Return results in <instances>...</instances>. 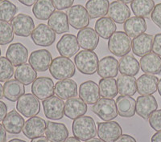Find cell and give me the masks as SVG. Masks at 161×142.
Instances as JSON below:
<instances>
[{"label":"cell","instance_id":"cell-57","mask_svg":"<svg viewBox=\"0 0 161 142\" xmlns=\"http://www.w3.org/2000/svg\"><path fill=\"white\" fill-rule=\"evenodd\" d=\"M8 142H27L24 140H21V139H19V138H14L12 140H9Z\"/></svg>","mask_w":161,"mask_h":142},{"label":"cell","instance_id":"cell-20","mask_svg":"<svg viewBox=\"0 0 161 142\" xmlns=\"http://www.w3.org/2000/svg\"><path fill=\"white\" fill-rule=\"evenodd\" d=\"M119 72V64L113 56H106L98 63L97 73L102 78H114Z\"/></svg>","mask_w":161,"mask_h":142},{"label":"cell","instance_id":"cell-25","mask_svg":"<svg viewBox=\"0 0 161 142\" xmlns=\"http://www.w3.org/2000/svg\"><path fill=\"white\" fill-rule=\"evenodd\" d=\"M77 83L72 79L60 80L55 84V94L61 100H69L77 96Z\"/></svg>","mask_w":161,"mask_h":142},{"label":"cell","instance_id":"cell-45","mask_svg":"<svg viewBox=\"0 0 161 142\" xmlns=\"http://www.w3.org/2000/svg\"><path fill=\"white\" fill-rule=\"evenodd\" d=\"M151 18H152V22L157 27L161 28V3L155 6L153 11L151 14Z\"/></svg>","mask_w":161,"mask_h":142},{"label":"cell","instance_id":"cell-8","mask_svg":"<svg viewBox=\"0 0 161 142\" xmlns=\"http://www.w3.org/2000/svg\"><path fill=\"white\" fill-rule=\"evenodd\" d=\"M97 133L98 138L104 142H114L123 135V129L116 121L97 123Z\"/></svg>","mask_w":161,"mask_h":142},{"label":"cell","instance_id":"cell-12","mask_svg":"<svg viewBox=\"0 0 161 142\" xmlns=\"http://www.w3.org/2000/svg\"><path fill=\"white\" fill-rule=\"evenodd\" d=\"M33 43L40 47H50L56 40V33L44 24L36 27L31 35Z\"/></svg>","mask_w":161,"mask_h":142},{"label":"cell","instance_id":"cell-27","mask_svg":"<svg viewBox=\"0 0 161 142\" xmlns=\"http://www.w3.org/2000/svg\"><path fill=\"white\" fill-rule=\"evenodd\" d=\"M107 15L115 23L123 24L130 17V10L126 4L119 1H114L110 3Z\"/></svg>","mask_w":161,"mask_h":142},{"label":"cell","instance_id":"cell-50","mask_svg":"<svg viewBox=\"0 0 161 142\" xmlns=\"http://www.w3.org/2000/svg\"><path fill=\"white\" fill-rule=\"evenodd\" d=\"M0 142H7V131L3 124H0Z\"/></svg>","mask_w":161,"mask_h":142},{"label":"cell","instance_id":"cell-52","mask_svg":"<svg viewBox=\"0 0 161 142\" xmlns=\"http://www.w3.org/2000/svg\"><path fill=\"white\" fill-rule=\"evenodd\" d=\"M152 142H161V132H157L152 136Z\"/></svg>","mask_w":161,"mask_h":142},{"label":"cell","instance_id":"cell-22","mask_svg":"<svg viewBox=\"0 0 161 142\" xmlns=\"http://www.w3.org/2000/svg\"><path fill=\"white\" fill-rule=\"evenodd\" d=\"M24 117L16 110L13 109L7 114L3 120V125L6 131L10 134H19L23 131L24 125Z\"/></svg>","mask_w":161,"mask_h":142},{"label":"cell","instance_id":"cell-35","mask_svg":"<svg viewBox=\"0 0 161 142\" xmlns=\"http://www.w3.org/2000/svg\"><path fill=\"white\" fill-rule=\"evenodd\" d=\"M115 22L110 17H102L95 23V31L104 39H109L116 31Z\"/></svg>","mask_w":161,"mask_h":142},{"label":"cell","instance_id":"cell-46","mask_svg":"<svg viewBox=\"0 0 161 142\" xmlns=\"http://www.w3.org/2000/svg\"><path fill=\"white\" fill-rule=\"evenodd\" d=\"M58 11H62L66 10L73 7V4L74 3V0H52Z\"/></svg>","mask_w":161,"mask_h":142},{"label":"cell","instance_id":"cell-10","mask_svg":"<svg viewBox=\"0 0 161 142\" xmlns=\"http://www.w3.org/2000/svg\"><path fill=\"white\" fill-rule=\"evenodd\" d=\"M11 25L17 36L28 37L35 29V23L30 15L18 14L11 21Z\"/></svg>","mask_w":161,"mask_h":142},{"label":"cell","instance_id":"cell-41","mask_svg":"<svg viewBox=\"0 0 161 142\" xmlns=\"http://www.w3.org/2000/svg\"><path fill=\"white\" fill-rule=\"evenodd\" d=\"M18 8L9 0H3L0 3V21L9 22L15 18Z\"/></svg>","mask_w":161,"mask_h":142},{"label":"cell","instance_id":"cell-6","mask_svg":"<svg viewBox=\"0 0 161 142\" xmlns=\"http://www.w3.org/2000/svg\"><path fill=\"white\" fill-rule=\"evenodd\" d=\"M92 111L104 121L115 119L118 116L116 101L114 99L102 98L92 107Z\"/></svg>","mask_w":161,"mask_h":142},{"label":"cell","instance_id":"cell-58","mask_svg":"<svg viewBox=\"0 0 161 142\" xmlns=\"http://www.w3.org/2000/svg\"><path fill=\"white\" fill-rule=\"evenodd\" d=\"M157 90H158V92H159V96H160V97H161V78H160V80H159V84H158Z\"/></svg>","mask_w":161,"mask_h":142},{"label":"cell","instance_id":"cell-33","mask_svg":"<svg viewBox=\"0 0 161 142\" xmlns=\"http://www.w3.org/2000/svg\"><path fill=\"white\" fill-rule=\"evenodd\" d=\"M109 0H89L86 3V9L92 19L106 16L108 14Z\"/></svg>","mask_w":161,"mask_h":142},{"label":"cell","instance_id":"cell-61","mask_svg":"<svg viewBox=\"0 0 161 142\" xmlns=\"http://www.w3.org/2000/svg\"><path fill=\"white\" fill-rule=\"evenodd\" d=\"M2 1H3V0H0V3H1V2H2Z\"/></svg>","mask_w":161,"mask_h":142},{"label":"cell","instance_id":"cell-13","mask_svg":"<svg viewBox=\"0 0 161 142\" xmlns=\"http://www.w3.org/2000/svg\"><path fill=\"white\" fill-rule=\"evenodd\" d=\"M53 56L49 51L46 49H40L31 52L28 61L31 67L36 71L44 72L49 69L53 62Z\"/></svg>","mask_w":161,"mask_h":142},{"label":"cell","instance_id":"cell-42","mask_svg":"<svg viewBox=\"0 0 161 142\" xmlns=\"http://www.w3.org/2000/svg\"><path fill=\"white\" fill-rule=\"evenodd\" d=\"M14 65L7 57L0 56V82H7L14 75Z\"/></svg>","mask_w":161,"mask_h":142},{"label":"cell","instance_id":"cell-36","mask_svg":"<svg viewBox=\"0 0 161 142\" xmlns=\"http://www.w3.org/2000/svg\"><path fill=\"white\" fill-rule=\"evenodd\" d=\"M117 85L121 96H134L137 92V80L134 76L121 75L118 77Z\"/></svg>","mask_w":161,"mask_h":142},{"label":"cell","instance_id":"cell-38","mask_svg":"<svg viewBox=\"0 0 161 142\" xmlns=\"http://www.w3.org/2000/svg\"><path fill=\"white\" fill-rule=\"evenodd\" d=\"M55 9L52 0H38L33 6L32 12L37 19L48 20Z\"/></svg>","mask_w":161,"mask_h":142},{"label":"cell","instance_id":"cell-7","mask_svg":"<svg viewBox=\"0 0 161 142\" xmlns=\"http://www.w3.org/2000/svg\"><path fill=\"white\" fill-rule=\"evenodd\" d=\"M67 17L69 24L74 29L81 30L87 28L90 24V15L86 8L80 4L71 7L67 11Z\"/></svg>","mask_w":161,"mask_h":142},{"label":"cell","instance_id":"cell-56","mask_svg":"<svg viewBox=\"0 0 161 142\" xmlns=\"http://www.w3.org/2000/svg\"><path fill=\"white\" fill-rule=\"evenodd\" d=\"M3 86L1 84V83H0V100L2 98H3Z\"/></svg>","mask_w":161,"mask_h":142},{"label":"cell","instance_id":"cell-9","mask_svg":"<svg viewBox=\"0 0 161 142\" xmlns=\"http://www.w3.org/2000/svg\"><path fill=\"white\" fill-rule=\"evenodd\" d=\"M31 92L39 100H44L54 96L55 84L49 77H39L31 84Z\"/></svg>","mask_w":161,"mask_h":142},{"label":"cell","instance_id":"cell-2","mask_svg":"<svg viewBox=\"0 0 161 142\" xmlns=\"http://www.w3.org/2000/svg\"><path fill=\"white\" fill-rule=\"evenodd\" d=\"M49 71L52 76L57 80L69 79L75 75V64L67 57L58 56L53 60Z\"/></svg>","mask_w":161,"mask_h":142},{"label":"cell","instance_id":"cell-15","mask_svg":"<svg viewBox=\"0 0 161 142\" xmlns=\"http://www.w3.org/2000/svg\"><path fill=\"white\" fill-rule=\"evenodd\" d=\"M47 122L41 117H32L24 123L23 133L28 139L43 137L45 133Z\"/></svg>","mask_w":161,"mask_h":142},{"label":"cell","instance_id":"cell-60","mask_svg":"<svg viewBox=\"0 0 161 142\" xmlns=\"http://www.w3.org/2000/svg\"><path fill=\"white\" fill-rule=\"evenodd\" d=\"M1 53L2 52H1V48H0V55H1Z\"/></svg>","mask_w":161,"mask_h":142},{"label":"cell","instance_id":"cell-31","mask_svg":"<svg viewBox=\"0 0 161 142\" xmlns=\"http://www.w3.org/2000/svg\"><path fill=\"white\" fill-rule=\"evenodd\" d=\"M124 31L130 38H136L147 31V23L144 18L133 16L130 17L124 23Z\"/></svg>","mask_w":161,"mask_h":142},{"label":"cell","instance_id":"cell-5","mask_svg":"<svg viewBox=\"0 0 161 142\" xmlns=\"http://www.w3.org/2000/svg\"><path fill=\"white\" fill-rule=\"evenodd\" d=\"M16 109L27 118L36 117L40 111V102L36 96L31 93L24 94L17 100Z\"/></svg>","mask_w":161,"mask_h":142},{"label":"cell","instance_id":"cell-39","mask_svg":"<svg viewBox=\"0 0 161 142\" xmlns=\"http://www.w3.org/2000/svg\"><path fill=\"white\" fill-rule=\"evenodd\" d=\"M154 8L155 2L153 0H133L130 3V8L134 15L141 18L149 16Z\"/></svg>","mask_w":161,"mask_h":142},{"label":"cell","instance_id":"cell-4","mask_svg":"<svg viewBox=\"0 0 161 142\" xmlns=\"http://www.w3.org/2000/svg\"><path fill=\"white\" fill-rule=\"evenodd\" d=\"M132 48L130 37L123 31H115L108 41V49L115 56L123 57L127 55Z\"/></svg>","mask_w":161,"mask_h":142},{"label":"cell","instance_id":"cell-1","mask_svg":"<svg viewBox=\"0 0 161 142\" xmlns=\"http://www.w3.org/2000/svg\"><path fill=\"white\" fill-rule=\"evenodd\" d=\"M73 136L81 141L94 138L97 134L96 123L90 116H82L73 120L72 124Z\"/></svg>","mask_w":161,"mask_h":142},{"label":"cell","instance_id":"cell-23","mask_svg":"<svg viewBox=\"0 0 161 142\" xmlns=\"http://www.w3.org/2000/svg\"><path fill=\"white\" fill-rule=\"evenodd\" d=\"M87 113V104L80 98L73 97L64 103V115L68 118L75 120Z\"/></svg>","mask_w":161,"mask_h":142},{"label":"cell","instance_id":"cell-47","mask_svg":"<svg viewBox=\"0 0 161 142\" xmlns=\"http://www.w3.org/2000/svg\"><path fill=\"white\" fill-rule=\"evenodd\" d=\"M152 51L161 57V33L156 34L154 37Z\"/></svg>","mask_w":161,"mask_h":142},{"label":"cell","instance_id":"cell-55","mask_svg":"<svg viewBox=\"0 0 161 142\" xmlns=\"http://www.w3.org/2000/svg\"><path fill=\"white\" fill-rule=\"evenodd\" d=\"M86 142H104V141H103L100 138H92L88 140H86Z\"/></svg>","mask_w":161,"mask_h":142},{"label":"cell","instance_id":"cell-28","mask_svg":"<svg viewBox=\"0 0 161 142\" xmlns=\"http://www.w3.org/2000/svg\"><path fill=\"white\" fill-rule=\"evenodd\" d=\"M48 26L57 34H64L69 31V24L65 13L56 11L48 19Z\"/></svg>","mask_w":161,"mask_h":142},{"label":"cell","instance_id":"cell-51","mask_svg":"<svg viewBox=\"0 0 161 142\" xmlns=\"http://www.w3.org/2000/svg\"><path fill=\"white\" fill-rule=\"evenodd\" d=\"M20 3L24 4L26 7H31L33 6L38 0H18Z\"/></svg>","mask_w":161,"mask_h":142},{"label":"cell","instance_id":"cell-53","mask_svg":"<svg viewBox=\"0 0 161 142\" xmlns=\"http://www.w3.org/2000/svg\"><path fill=\"white\" fill-rule=\"evenodd\" d=\"M31 142H51L46 137H40L34 138L31 140Z\"/></svg>","mask_w":161,"mask_h":142},{"label":"cell","instance_id":"cell-19","mask_svg":"<svg viewBox=\"0 0 161 142\" xmlns=\"http://www.w3.org/2000/svg\"><path fill=\"white\" fill-rule=\"evenodd\" d=\"M77 41L80 47L87 51H93L99 44V35L95 30L91 28H86L77 33Z\"/></svg>","mask_w":161,"mask_h":142},{"label":"cell","instance_id":"cell-17","mask_svg":"<svg viewBox=\"0 0 161 142\" xmlns=\"http://www.w3.org/2000/svg\"><path fill=\"white\" fill-rule=\"evenodd\" d=\"M6 57L15 67H18L28 61V50L24 44L15 43L8 47L6 52Z\"/></svg>","mask_w":161,"mask_h":142},{"label":"cell","instance_id":"cell-48","mask_svg":"<svg viewBox=\"0 0 161 142\" xmlns=\"http://www.w3.org/2000/svg\"><path fill=\"white\" fill-rule=\"evenodd\" d=\"M8 114V106L3 101L0 100V121L4 120Z\"/></svg>","mask_w":161,"mask_h":142},{"label":"cell","instance_id":"cell-16","mask_svg":"<svg viewBox=\"0 0 161 142\" xmlns=\"http://www.w3.org/2000/svg\"><path fill=\"white\" fill-rule=\"evenodd\" d=\"M158 104L156 99L152 95L140 96L136 100V113L143 119H148L154 112L157 110Z\"/></svg>","mask_w":161,"mask_h":142},{"label":"cell","instance_id":"cell-59","mask_svg":"<svg viewBox=\"0 0 161 142\" xmlns=\"http://www.w3.org/2000/svg\"><path fill=\"white\" fill-rule=\"evenodd\" d=\"M117 1L122 2V3H125V4H128V3H131L133 0H117Z\"/></svg>","mask_w":161,"mask_h":142},{"label":"cell","instance_id":"cell-43","mask_svg":"<svg viewBox=\"0 0 161 142\" xmlns=\"http://www.w3.org/2000/svg\"><path fill=\"white\" fill-rule=\"evenodd\" d=\"M14 31L8 22L0 21V45H7L14 39Z\"/></svg>","mask_w":161,"mask_h":142},{"label":"cell","instance_id":"cell-40","mask_svg":"<svg viewBox=\"0 0 161 142\" xmlns=\"http://www.w3.org/2000/svg\"><path fill=\"white\" fill-rule=\"evenodd\" d=\"M98 87L103 98L113 99L119 93L117 80L114 78H103L99 81Z\"/></svg>","mask_w":161,"mask_h":142},{"label":"cell","instance_id":"cell-21","mask_svg":"<svg viewBox=\"0 0 161 142\" xmlns=\"http://www.w3.org/2000/svg\"><path fill=\"white\" fill-rule=\"evenodd\" d=\"M154 37L152 35L143 33L132 40V51L136 55L143 57L152 51Z\"/></svg>","mask_w":161,"mask_h":142},{"label":"cell","instance_id":"cell-49","mask_svg":"<svg viewBox=\"0 0 161 142\" xmlns=\"http://www.w3.org/2000/svg\"><path fill=\"white\" fill-rule=\"evenodd\" d=\"M114 142H137L136 138L128 134H123Z\"/></svg>","mask_w":161,"mask_h":142},{"label":"cell","instance_id":"cell-34","mask_svg":"<svg viewBox=\"0 0 161 142\" xmlns=\"http://www.w3.org/2000/svg\"><path fill=\"white\" fill-rule=\"evenodd\" d=\"M119 72L122 75L135 76L139 73L140 64L132 55H124L119 60Z\"/></svg>","mask_w":161,"mask_h":142},{"label":"cell","instance_id":"cell-24","mask_svg":"<svg viewBox=\"0 0 161 142\" xmlns=\"http://www.w3.org/2000/svg\"><path fill=\"white\" fill-rule=\"evenodd\" d=\"M45 134L51 142H64L69 137V130L62 123L47 121Z\"/></svg>","mask_w":161,"mask_h":142},{"label":"cell","instance_id":"cell-14","mask_svg":"<svg viewBox=\"0 0 161 142\" xmlns=\"http://www.w3.org/2000/svg\"><path fill=\"white\" fill-rule=\"evenodd\" d=\"M57 49L61 56L67 58L74 56L80 49L77 36L72 34H64L57 43Z\"/></svg>","mask_w":161,"mask_h":142},{"label":"cell","instance_id":"cell-44","mask_svg":"<svg viewBox=\"0 0 161 142\" xmlns=\"http://www.w3.org/2000/svg\"><path fill=\"white\" fill-rule=\"evenodd\" d=\"M149 124L156 132H161V109L156 110L148 118Z\"/></svg>","mask_w":161,"mask_h":142},{"label":"cell","instance_id":"cell-37","mask_svg":"<svg viewBox=\"0 0 161 142\" xmlns=\"http://www.w3.org/2000/svg\"><path fill=\"white\" fill-rule=\"evenodd\" d=\"M15 78L24 85H29L37 78V71L30 64H24L18 66L15 71Z\"/></svg>","mask_w":161,"mask_h":142},{"label":"cell","instance_id":"cell-11","mask_svg":"<svg viewBox=\"0 0 161 142\" xmlns=\"http://www.w3.org/2000/svg\"><path fill=\"white\" fill-rule=\"evenodd\" d=\"M43 108L45 117L50 120H58L64 115V102L58 97H53L43 100Z\"/></svg>","mask_w":161,"mask_h":142},{"label":"cell","instance_id":"cell-3","mask_svg":"<svg viewBox=\"0 0 161 142\" xmlns=\"http://www.w3.org/2000/svg\"><path fill=\"white\" fill-rule=\"evenodd\" d=\"M75 66L78 71L85 75H93L97 72L98 57L93 51H80L74 58Z\"/></svg>","mask_w":161,"mask_h":142},{"label":"cell","instance_id":"cell-26","mask_svg":"<svg viewBox=\"0 0 161 142\" xmlns=\"http://www.w3.org/2000/svg\"><path fill=\"white\" fill-rule=\"evenodd\" d=\"M159 79L151 74H143L137 80V92L141 96L152 95L157 91Z\"/></svg>","mask_w":161,"mask_h":142},{"label":"cell","instance_id":"cell-18","mask_svg":"<svg viewBox=\"0 0 161 142\" xmlns=\"http://www.w3.org/2000/svg\"><path fill=\"white\" fill-rule=\"evenodd\" d=\"M79 97L87 104H94L100 99L99 87L94 81L87 80L79 86Z\"/></svg>","mask_w":161,"mask_h":142},{"label":"cell","instance_id":"cell-54","mask_svg":"<svg viewBox=\"0 0 161 142\" xmlns=\"http://www.w3.org/2000/svg\"><path fill=\"white\" fill-rule=\"evenodd\" d=\"M81 140H80L79 139H77V137H68V138L66 139L64 142H80Z\"/></svg>","mask_w":161,"mask_h":142},{"label":"cell","instance_id":"cell-30","mask_svg":"<svg viewBox=\"0 0 161 142\" xmlns=\"http://www.w3.org/2000/svg\"><path fill=\"white\" fill-rule=\"evenodd\" d=\"M118 114L121 117L130 118L136 113V100L130 96H119L116 100Z\"/></svg>","mask_w":161,"mask_h":142},{"label":"cell","instance_id":"cell-29","mask_svg":"<svg viewBox=\"0 0 161 142\" xmlns=\"http://www.w3.org/2000/svg\"><path fill=\"white\" fill-rule=\"evenodd\" d=\"M139 64L142 71L146 74L159 75L161 73V58L154 52L142 57Z\"/></svg>","mask_w":161,"mask_h":142},{"label":"cell","instance_id":"cell-32","mask_svg":"<svg viewBox=\"0 0 161 142\" xmlns=\"http://www.w3.org/2000/svg\"><path fill=\"white\" fill-rule=\"evenodd\" d=\"M25 94L24 84L17 80H10L3 84V96L7 100L15 102Z\"/></svg>","mask_w":161,"mask_h":142}]
</instances>
